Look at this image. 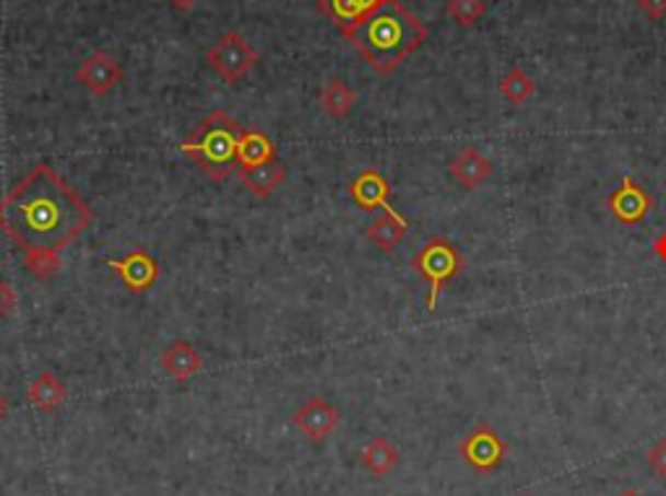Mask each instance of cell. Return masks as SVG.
Segmentation results:
<instances>
[{
  "label": "cell",
  "instance_id": "cell-1",
  "mask_svg": "<svg viewBox=\"0 0 666 496\" xmlns=\"http://www.w3.org/2000/svg\"><path fill=\"white\" fill-rule=\"evenodd\" d=\"M89 203L53 166L37 164L0 198V232L24 253V268L47 281L68 244L92 227Z\"/></svg>",
  "mask_w": 666,
  "mask_h": 496
},
{
  "label": "cell",
  "instance_id": "cell-2",
  "mask_svg": "<svg viewBox=\"0 0 666 496\" xmlns=\"http://www.w3.org/2000/svg\"><path fill=\"white\" fill-rule=\"evenodd\" d=\"M427 26L406 11L399 0H386L363 26L346 34L357 53L378 76H391L395 68L427 42Z\"/></svg>",
  "mask_w": 666,
  "mask_h": 496
},
{
  "label": "cell",
  "instance_id": "cell-3",
  "mask_svg": "<svg viewBox=\"0 0 666 496\" xmlns=\"http://www.w3.org/2000/svg\"><path fill=\"white\" fill-rule=\"evenodd\" d=\"M242 128L225 109H214L211 115L198 123V128L180 143V151L191 159L193 164L200 166L214 183H225V180L238 170V146H240Z\"/></svg>",
  "mask_w": 666,
  "mask_h": 496
},
{
  "label": "cell",
  "instance_id": "cell-4",
  "mask_svg": "<svg viewBox=\"0 0 666 496\" xmlns=\"http://www.w3.org/2000/svg\"><path fill=\"white\" fill-rule=\"evenodd\" d=\"M467 257L448 237H433V240L422 244V250H416V255L412 257V270L420 278H425L429 286L427 312L435 310L443 289L467 268Z\"/></svg>",
  "mask_w": 666,
  "mask_h": 496
},
{
  "label": "cell",
  "instance_id": "cell-5",
  "mask_svg": "<svg viewBox=\"0 0 666 496\" xmlns=\"http://www.w3.org/2000/svg\"><path fill=\"white\" fill-rule=\"evenodd\" d=\"M206 62L219 79H225L229 86H234V83H240L253 71V66L259 62V53H255V47L240 32H225L214 42L211 50L206 53Z\"/></svg>",
  "mask_w": 666,
  "mask_h": 496
},
{
  "label": "cell",
  "instance_id": "cell-6",
  "mask_svg": "<svg viewBox=\"0 0 666 496\" xmlns=\"http://www.w3.org/2000/svg\"><path fill=\"white\" fill-rule=\"evenodd\" d=\"M505 455H508V445H505V439L484 422L476 424L474 429L461 439V445H458V458H461L471 471L482 473V476L495 473L497 468L503 465Z\"/></svg>",
  "mask_w": 666,
  "mask_h": 496
},
{
  "label": "cell",
  "instance_id": "cell-7",
  "mask_svg": "<svg viewBox=\"0 0 666 496\" xmlns=\"http://www.w3.org/2000/svg\"><path fill=\"white\" fill-rule=\"evenodd\" d=\"M607 208L617 223L638 227L654 208V198L635 177H622L620 187L607 195Z\"/></svg>",
  "mask_w": 666,
  "mask_h": 496
},
{
  "label": "cell",
  "instance_id": "cell-8",
  "mask_svg": "<svg viewBox=\"0 0 666 496\" xmlns=\"http://www.w3.org/2000/svg\"><path fill=\"white\" fill-rule=\"evenodd\" d=\"M107 265L115 270V276L120 278L125 289L134 291V295L149 291L151 286L159 281V274H162L157 257L143 247L130 250L128 255L120 257V261H107Z\"/></svg>",
  "mask_w": 666,
  "mask_h": 496
},
{
  "label": "cell",
  "instance_id": "cell-9",
  "mask_svg": "<svg viewBox=\"0 0 666 496\" xmlns=\"http://www.w3.org/2000/svg\"><path fill=\"white\" fill-rule=\"evenodd\" d=\"M76 81H79L83 89H89L94 96H104L123 81V66L113 53L96 50L89 55L87 60H81V66L76 68Z\"/></svg>",
  "mask_w": 666,
  "mask_h": 496
},
{
  "label": "cell",
  "instance_id": "cell-10",
  "mask_svg": "<svg viewBox=\"0 0 666 496\" xmlns=\"http://www.w3.org/2000/svg\"><path fill=\"white\" fill-rule=\"evenodd\" d=\"M291 422H295L297 429H300L312 445H321L336 431L338 411L333 408L329 401H323V397H308V401L295 411Z\"/></svg>",
  "mask_w": 666,
  "mask_h": 496
},
{
  "label": "cell",
  "instance_id": "cell-11",
  "mask_svg": "<svg viewBox=\"0 0 666 496\" xmlns=\"http://www.w3.org/2000/svg\"><path fill=\"white\" fill-rule=\"evenodd\" d=\"M383 3L386 0H318V9H321V13H325L346 37V34L357 30V26H363Z\"/></svg>",
  "mask_w": 666,
  "mask_h": 496
},
{
  "label": "cell",
  "instance_id": "cell-12",
  "mask_svg": "<svg viewBox=\"0 0 666 496\" xmlns=\"http://www.w3.org/2000/svg\"><path fill=\"white\" fill-rule=\"evenodd\" d=\"M448 170L450 177H453L458 185L467 187V191H476L479 185H484L492 177L495 164H492L476 146H463V149L450 159Z\"/></svg>",
  "mask_w": 666,
  "mask_h": 496
},
{
  "label": "cell",
  "instance_id": "cell-13",
  "mask_svg": "<svg viewBox=\"0 0 666 496\" xmlns=\"http://www.w3.org/2000/svg\"><path fill=\"white\" fill-rule=\"evenodd\" d=\"M346 191H349L352 200L367 214L378 211V208L383 211V208L391 206V203H388V198H391V183H388L378 170L359 172Z\"/></svg>",
  "mask_w": 666,
  "mask_h": 496
},
{
  "label": "cell",
  "instance_id": "cell-14",
  "mask_svg": "<svg viewBox=\"0 0 666 496\" xmlns=\"http://www.w3.org/2000/svg\"><path fill=\"white\" fill-rule=\"evenodd\" d=\"M159 367L175 382H187L204 369V356L187 344V341H175V344L166 346L162 356H159Z\"/></svg>",
  "mask_w": 666,
  "mask_h": 496
},
{
  "label": "cell",
  "instance_id": "cell-15",
  "mask_svg": "<svg viewBox=\"0 0 666 496\" xmlns=\"http://www.w3.org/2000/svg\"><path fill=\"white\" fill-rule=\"evenodd\" d=\"M409 232V219L401 216L395 208H383V214L378 219H372L370 227H367V240H370L375 247L383 250V253H393L399 247L401 240H404Z\"/></svg>",
  "mask_w": 666,
  "mask_h": 496
},
{
  "label": "cell",
  "instance_id": "cell-16",
  "mask_svg": "<svg viewBox=\"0 0 666 496\" xmlns=\"http://www.w3.org/2000/svg\"><path fill=\"white\" fill-rule=\"evenodd\" d=\"M242 185L248 187L255 198H268V195L276 193V187H282L284 180H287V166H284L279 159L276 162L261 164V166H238Z\"/></svg>",
  "mask_w": 666,
  "mask_h": 496
},
{
  "label": "cell",
  "instance_id": "cell-17",
  "mask_svg": "<svg viewBox=\"0 0 666 496\" xmlns=\"http://www.w3.org/2000/svg\"><path fill=\"white\" fill-rule=\"evenodd\" d=\"M279 153L276 146L266 132L261 130H242L240 146H238V166H261L268 162H276Z\"/></svg>",
  "mask_w": 666,
  "mask_h": 496
},
{
  "label": "cell",
  "instance_id": "cell-18",
  "mask_svg": "<svg viewBox=\"0 0 666 496\" xmlns=\"http://www.w3.org/2000/svg\"><path fill=\"white\" fill-rule=\"evenodd\" d=\"M26 397H30V403L34 405V408L50 414V411L60 408V405L66 403L68 388L62 385V380L58 374L42 372L37 380H32V385L26 388Z\"/></svg>",
  "mask_w": 666,
  "mask_h": 496
},
{
  "label": "cell",
  "instance_id": "cell-19",
  "mask_svg": "<svg viewBox=\"0 0 666 496\" xmlns=\"http://www.w3.org/2000/svg\"><path fill=\"white\" fill-rule=\"evenodd\" d=\"M401 452L388 437H372L363 450V465L375 478H386L399 465Z\"/></svg>",
  "mask_w": 666,
  "mask_h": 496
},
{
  "label": "cell",
  "instance_id": "cell-20",
  "mask_svg": "<svg viewBox=\"0 0 666 496\" xmlns=\"http://www.w3.org/2000/svg\"><path fill=\"white\" fill-rule=\"evenodd\" d=\"M357 104V92L344 79H329L321 89V107L333 120H344Z\"/></svg>",
  "mask_w": 666,
  "mask_h": 496
},
{
  "label": "cell",
  "instance_id": "cell-21",
  "mask_svg": "<svg viewBox=\"0 0 666 496\" xmlns=\"http://www.w3.org/2000/svg\"><path fill=\"white\" fill-rule=\"evenodd\" d=\"M500 94H503L510 104H524L537 94V83H533V79L524 71V68L513 66L510 71L505 73V79L500 81Z\"/></svg>",
  "mask_w": 666,
  "mask_h": 496
},
{
  "label": "cell",
  "instance_id": "cell-22",
  "mask_svg": "<svg viewBox=\"0 0 666 496\" xmlns=\"http://www.w3.org/2000/svg\"><path fill=\"white\" fill-rule=\"evenodd\" d=\"M446 13L458 26H474L487 13V0H448Z\"/></svg>",
  "mask_w": 666,
  "mask_h": 496
},
{
  "label": "cell",
  "instance_id": "cell-23",
  "mask_svg": "<svg viewBox=\"0 0 666 496\" xmlns=\"http://www.w3.org/2000/svg\"><path fill=\"white\" fill-rule=\"evenodd\" d=\"M645 463H648L656 478L666 481V437H662L658 442L648 447V452H645Z\"/></svg>",
  "mask_w": 666,
  "mask_h": 496
},
{
  "label": "cell",
  "instance_id": "cell-24",
  "mask_svg": "<svg viewBox=\"0 0 666 496\" xmlns=\"http://www.w3.org/2000/svg\"><path fill=\"white\" fill-rule=\"evenodd\" d=\"M13 307H16V291L0 278V320H3L9 312H13Z\"/></svg>",
  "mask_w": 666,
  "mask_h": 496
},
{
  "label": "cell",
  "instance_id": "cell-25",
  "mask_svg": "<svg viewBox=\"0 0 666 496\" xmlns=\"http://www.w3.org/2000/svg\"><path fill=\"white\" fill-rule=\"evenodd\" d=\"M638 9H641L648 19H664L666 16V0H635Z\"/></svg>",
  "mask_w": 666,
  "mask_h": 496
},
{
  "label": "cell",
  "instance_id": "cell-26",
  "mask_svg": "<svg viewBox=\"0 0 666 496\" xmlns=\"http://www.w3.org/2000/svg\"><path fill=\"white\" fill-rule=\"evenodd\" d=\"M651 250H654V255L658 257V261L666 263V232H662L654 240V244H651Z\"/></svg>",
  "mask_w": 666,
  "mask_h": 496
},
{
  "label": "cell",
  "instance_id": "cell-27",
  "mask_svg": "<svg viewBox=\"0 0 666 496\" xmlns=\"http://www.w3.org/2000/svg\"><path fill=\"white\" fill-rule=\"evenodd\" d=\"M172 5H175L177 11H187V9H193V5H196V0H170Z\"/></svg>",
  "mask_w": 666,
  "mask_h": 496
},
{
  "label": "cell",
  "instance_id": "cell-28",
  "mask_svg": "<svg viewBox=\"0 0 666 496\" xmlns=\"http://www.w3.org/2000/svg\"><path fill=\"white\" fill-rule=\"evenodd\" d=\"M9 411H11V403L5 401L3 395H0V424L5 422V416H9Z\"/></svg>",
  "mask_w": 666,
  "mask_h": 496
},
{
  "label": "cell",
  "instance_id": "cell-29",
  "mask_svg": "<svg viewBox=\"0 0 666 496\" xmlns=\"http://www.w3.org/2000/svg\"><path fill=\"white\" fill-rule=\"evenodd\" d=\"M617 496H641V494H638L635 488H624V492H622V494H617Z\"/></svg>",
  "mask_w": 666,
  "mask_h": 496
},
{
  "label": "cell",
  "instance_id": "cell-30",
  "mask_svg": "<svg viewBox=\"0 0 666 496\" xmlns=\"http://www.w3.org/2000/svg\"><path fill=\"white\" fill-rule=\"evenodd\" d=\"M518 496H531V494H518Z\"/></svg>",
  "mask_w": 666,
  "mask_h": 496
},
{
  "label": "cell",
  "instance_id": "cell-31",
  "mask_svg": "<svg viewBox=\"0 0 666 496\" xmlns=\"http://www.w3.org/2000/svg\"><path fill=\"white\" fill-rule=\"evenodd\" d=\"M664 132H666V128H664Z\"/></svg>",
  "mask_w": 666,
  "mask_h": 496
}]
</instances>
